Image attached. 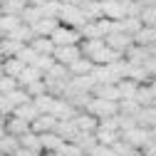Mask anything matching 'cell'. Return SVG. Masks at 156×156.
Wrapping results in <instances>:
<instances>
[{"label": "cell", "mask_w": 156, "mask_h": 156, "mask_svg": "<svg viewBox=\"0 0 156 156\" xmlns=\"http://www.w3.org/2000/svg\"><path fill=\"white\" fill-rule=\"evenodd\" d=\"M57 20H60V25L72 27V30H82V27L87 25V17H84L82 8H77V5H62Z\"/></svg>", "instance_id": "1"}, {"label": "cell", "mask_w": 156, "mask_h": 156, "mask_svg": "<svg viewBox=\"0 0 156 156\" xmlns=\"http://www.w3.org/2000/svg\"><path fill=\"white\" fill-rule=\"evenodd\" d=\"M87 114H92L94 119H107V116H116L119 114V102H107V99H97L92 97V102L84 109Z\"/></svg>", "instance_id": "2"}, {"label": "cell", "mask_w": 156, "mask_h": 156, "mask_svg": "<svg viewBox=\"0 0 156 156\" xmlns=\"http://www.w3.org/2000/svg\"><path fill=\"white\" fill-rule=\"evenodd\" d=\"M50 40L55 42V47H74V45L82 42V35H80V30H72V27L60 25V27L52 32Z\"/></svg>", "instance_id": "3"}, {"label": "cell", "mask_w": 156, "mask_h": 156, "mask_svg": "<svg viewBox=\"0 0 156 156\" xmlns=\"http://www.w3.org/2000/svg\"><path fill=\"white\" fill-rule=\"evenodd\" d=\"M119 136H122L131 149H136V151H144V146L151 141V134H149L146 129H141V126H134V129H129V131H124V134H119Z\"/></svg>", "instance_id": "4"}, {"label": "cell", "mask_w": 156, "mask_h": 156, "mask_svg": "<svg viewBox=\"0 0 156 156\" xmlns=\"http://www.w3.org/2000/svg\"><path fill=\"white\" fill-rule=\"evenodd\" d=\"M80 57H82L80 45H74V47H55V52H52V60H55L57 65H62V67L74 65Z\"/></svg>", "instance_id": "5"}, {"label": "cell", "mask_w": 156, "mask_h": 156, "mask_svg": "<svg viewBox=\"0 0 156 156\" xmlns=\"http://www.w3.org/2000/svg\"><path fill=\"white\" fill-rule=\"evenodd\" d=\"M104 45H107L109 50H114V52L124 55V52L134 45V37H129V35H124V32H109V35L104 37Z\"/></svg>", "instance_id": "6"}, {"label": "cell", "mask_w": 156, "mask_h": 156, "mask_svg": "<svg viewBox=\"0 0 156 156\" xmlns=\"http://www.w3.org/2000/svg\"><path fill=\"white\" fill-rule=\"evenodd\" d=\"M77 114H80V112H77V109H74V107H72L67 99H62V97H60V99H55V107H52V116H55L57 122H72Z\"/></svg>", "instance_id": "7"}, {"label": "cell", "mask_w": 156, "mask_h": 156, "mask_svg": "<svg viewBox=\"0 0 156 156\" xmlns=\"http://www.w3.org/2000/svg\"><path fill=\"white\" fill-rule=\"evenodd\" d=\"M72 124H74L77 131H82V134H94L97 126H99V119H94V116L87 114V112H80V114L72 119Z\"/></svg>", "instance_id": "8"}, {"label": "cell", "mask_w": 156, "mask_h": 156, "mask_svg": "<svg viewBox=\"0 0 156 156\" xmlns=\"http://www.w3.org/2000/svg\"><path fill=\"white\" fill-rule=\"evenodd\" d=\"M55 126H57V119H55L52 114H40V116H37V119L30 124V131L37 134V136H42V134L55 131Z\"/></svg>", "instance_id": "9"}, {"label": "cell", "mask_w": 156, "mask_h": 156, "mask_svg": "<svg viewBox=\"0 0 156 156\" xmlns=\"http://www.w3.org/2000/svg\"><path fill=\"white\" fill-rule=\"evenodd\" d=\"M124 60L131 65V67H144L149 62V50L146 47H139V45H131L126 52H124Z\"/></svg>", "instance_id": "10"}, {"label": "cell", "mask_w": 156, "mask_h": 156, "mask_svg": "<svg viewBox=\"0 0 156 156\" xmlns=\"http://www.w3.org/2000/svg\"><path fill=\"white\" fill-rule=\"evenodd\" d=\"M3 129H5L8 136H15V139H20V136H25V134L30 131V124L23 122V119H17V116H8L5 124H3Z\"/></svg>", "instance_id": "11"}, {"label": "cell", "mask_w": 156, "mask_h": 156, "mask_svg": "<svg viewBox=\"0 0 156 156\" xmlns=\"http://www.w3.org/2000/svg\"><path fill=\"white\" fill-rule=\"evenodd\" d=\"M60 27V20H55V17H42L37 25H32V35L35 37H52V32Z\"/></svg>", "instance_id": "12"}, {"label": "cell", "mask_w": 156, "mask_h": 156, "mask_svg": "<svg viewBox=\"0 0 156 156\" xmlns=\"http://www.w3.org/2000/svg\"><path fill=\"white\" fill-rule=\"evenodd\" d=\"M136 126H141L146 131L156 129V104L154 107H144L139 114H136Z\"/></svg>", "instance_id": "13"}, {"label": "cell", "mask_w": 156, "mask_h": 156, "mask_svg": "<svg viewBox=\"0 0 156 156\" xmlns=\"http://www.w3.org/2000/svg\"><path fill=\"white\" fill-rule=\"evenodd\" d=\"M40 144H42V154H60V149H62L65 141L55 131H50V134H42L40 136Z\"/></svg>", "instance_id": "14"}, {"label": "cell", "mask_w": 156, "mask_h": 156, "mask_svg": "<svg viewBox=\"0 0 156 156\" xmlns=\"http://www.w3.org/2000/svg\"><path fill=\"white\" fill-rule=\"evenodd\" d=\"M92 97H97V99H107V102H119V89H116V84H97Z\"/></svg>", "instance_id": "15"}, {"label": "cell", "mask_w": 156, "mask_h": 156, "mask_svg": "<svg viewBox=\"0 0 156 156\" xmlns=\"http://www.w3.org/2000/svg\"><path fill=\"white\" fill-rule=\"evenodd\" d=\"M45 82H60V84H67L72 77H69V69L67 67H62V65H52V69L50 72H45V77H42Z\"/></svg>", "instance_id": "16"}, {"label": "cell", "mask_w": 156, "mask_h": 156, "mask_svg": "<svg viewBox=\"0 0 156 156\" xmlns=\"http://www.w3.org/2000/svg\"><path fill=\"white\" fill-rule=\"evenodd\" d=\"M5 37H8V40H12V42H20V45H30L35 35H32V27H27V25H23V23H20L12 32H8Z\"/></svg>", "instance_id": "17"}, {"label": "cell", "mask_w": 156, "mask_h": 156, "mask_svg": "<svg viewBox=\"0 0 156 156\" xmlns=\"http://www.w3.org/2000/svg\"><path fill=\"white\" fill-rule=\"evenodd\" d=\"M30 47L35 50V55H45V57H52V52H55V42L50 37H32Z\"/></svg>", "instance_id": "18"}, {"label": "cell", "mask_w": 156, "mask_h": 156, "mask_svg": "<svg viewBox=\"0 0 156 156\" xmlns=\"http://www.w3.org/2000/svg\"><path fill=\"white\" fill-rule=\"evenodd\" d=\"M67 69H69V77H87V74H92L94 65H92V60H87V57H80V60H77L74 65H69Z\"/></svg>", "instance_id": "19"}, {"label": "cell", "mask_w": 156, "mask_h": 156, "mask_svg": "<svg viewBox=\"0 0 156 156\" xmlns=\"http://www.w3.org/2000/svg\"><path fill=\"white\" fill-rule=\"evenodd\" d=\"M20 146H23V149H27V151H32L35 156H42V144H40V136H37V134H32V131H27L25 136H20Z\"/></svg>", "instance_id": "20"}, {"label": "cell", "mask_w": 156, "mask_h": 156, "mask_svg": "<svg viewBox=\"0 0 156 156\" xmlns=\"http://www.w3.org/2000/svg\"><path fill=\"white\" fill-rule=\"evenodd\" d=\"M25 65L17 60V57H8V60H3V74L5 77H12V80H17V77L23 74Z\"/></svg>", "instance_id": "21"}, {"label": "cell", "mask_w": 156, "mask_h": 156, "mask_svg": "<svg viewBox=\"0 0 156 156\" xmlns=\"http://www.w3.org/2000/svg\"><path fill=\"white\" fill-rule=\"evenodd\" d=\"M40 20H42V10H40V8H35V5H27V8L20 12V23H23V25H27V27L37 25Z\"/></svg>", "instance_id": "22"}, {"label": "cell", "mask_w": 156, "mask_h": 156, "mask_svg": "<svg viewBox=\"0 0 156 156\" xmlns=\"http://www.w3.org/2000/svg\"><path fill=\"white\" fill-rule=\"evenodd\" d=\"M40 80H42V72H37L35 67H25V69H23V74L17 77L15 82H17V87H20V89H25L27 84H32V82H40Z\"/></svg>", "instance_id": "23"}, {"label": "cell", "mask_w": 156, "mask_h": 156, "mask_svg": "<svg viewBox=\"0 0 156 156\" xmlns=\"http://www.w3.org/2000/svg\"><path fill=\"white\" fill-rule=\"evenodd\" d=\"M12 116H17V119H23V122H27V124H32L37 116H40V112L35 109V104L30 102V104H23V107H17L15 112H12Z\"/></svg>", "instance_id": "24"}, {"label": "cell", "mask_w": 156, "mask_h": 156, "mask_svg": "<svg viewBox=\"0 0 156 156\" xmlns=\"http://www.w3.org/2000/svg\"><path fill=\"white\" fill-rule=\"evenodd\" d=\"M94 139H97V144H99V146H114L116 141H119L122 139V136L119 134H116V131H107V129H97L94 131Z\"/></svg>", "instance_id": "25"}, {"label": "cell", "mask_w": 156, "mask_h": 156, "mask_svg": "<svg viewBox=\"0 0 156 156\" xmlns=\"http://www.w3.org/2000/svg\"><path fill=\"white\" fill-rule=\"evenodd\" d=\"M55 134H57V136H60V139L67 144V141H74L77 129H74V124H72V122H57V126H55Z\"/></svg>", "instance_id": "26"}, {"label": "cell", "mask_w": 156, "mask_h": 156, "mask_svg": "<svg viewBox=\"0 0 156 156\" xmlns=\"http://www.w3.org/2000/svg\"><path fill=\"white\" fill-rule=\"evenodd\" d=\"M27 5H30V0H5L0 8H3V15H17V17H20V12Z\"/></svg>", "instance_id": "27"}, {"label": "cell", "mask_w": 156, "mask_h": 156, "mask_svg": "<svg viewBox=\"0 0 156 156\" xmlns=\"http://www.w3.org/2000/svg\"><path fill=\"white\" fill-rule=\"evenodd\" d=\"M17 149H20V139H15V136H8V134L0 139V154H3V156H15Z\"/></svg>", "instance_id": "28"}, {"label": "cell", "mask_w": 156, "mask_h": 156, "mask_svg": "<svg viewBox=\"0 0 156 156\" xmlns=\"http://www.w3.org/2000/svg\"><path fill=\"white\" fill-rule=\"evenodd\" d=\"M134 102L139 104L141 109H144V107H154V104H156V99H154V94H151L149 84H141V87H139V92H136V97H134Z\"/></svg>", "instance_id": "29"}, {"label": "cell", "mask_w": 156, "mask_h": 156, "mask_svg": "<svg viewBox=\"0 0 156 156\" xmlns=\"http://www.w3.org/2000/svg\"><path fill=\"white\" fill-rule=\"evenodd\" d=\"M116 89H119V97H122V99H134L136 92H139V84L131 82V80H122L119 84H116ZM122 99H119V102H122Z\"/></svg>", "instance_id": "30"}, {"label": "cell", "mask_w": 156, "mask_h": 156, "mask_svg": "<svg viewBox=\"0 0 156 156\" xmlns=\"http://www.w3.org/2000/svg\"><path fill=\"white\" fill-rule=\"evenodd\" d=\"M72 144H77L84 154H89V151L97 146V139H94V134H82V131H77V136H74Z\"/></svg>", "instance_id": "31"}, {"label": "cell", "mask_w": 156, "mask_h": 156, "mask_svg": "<svg viewBox=\"0 0 156 156\" xmlns=\"http://www.w3.org/2000/svg\"><path fill=\"white\" fill-rule=\"evenodd\" d=\"M32 104H35V109L40 112V114H52V107H55V97H50V94L35 97V99H32Z\"/></svg>", "instance_id": "32"}, {"label": "cell", "mask_w": 156, "mask_h": 156, "mask_svg": "<svg viewBox=\"0 0 156 156\" xmlns=\"http://www.w3.org/2000/svg\"><path fill=\"white\" fill-rule=\"evenodd\" d=\"M17 25H20V17H17V15H3V17H0V35H8V32H12Z\"/></svg>", "instance_id": "33"}, {"label": "cell", "mask_w": 156, "mask_h": 156, "mask_svg": "<svg viewBox=\"0 0 156 156\" xmlns=\"http://www.w3.org/2000/svg\"><path fill=\"white\" fill-rule=\"evenodd\" d=\"M5 97L12 102V107H15V109H17V107H23V104H30V102H32L30 97H27V92H25V89H20V87L12 89V92H10V94H5Z\"/></svg>", "instance_id": "34"}, {"label": "cell", "mask_w": 156, "mask_h": 156, "mask_svg": "<svg viewBox=\"0 0 156 156\" xmlns=\"http://www.w3.org/2000/svg\"><path fill=\"white\" fill-rule=\"evenodd\" d=\"M139 112H141V107L136 104L134 99H122L119 102V114L122 116H134V119H136V114H139Z\"/></svg>", "instance_id": "35"}, {"label": "cell", "mask_w": 156, "mask_h": 156, "mask_svg": "<svg viewBox=\"0 0 156 156\" xmlns=\"http://www.w3.org/2000/svg\"><path fill=\"white\" fill-rule=\"evenodd\" d=\"M52 65H55V60L52 57H45V55H37V60L30 65V67H35L37 72H42V77H45V72H50L52 69Z\"/></svg>", "instance_id": "36"}, {"label": "cell", "mask_w": 156, "mask_h": 156, "mask_svg": "<svg viewBox=\"0 0 156 156\" xmlns=\"http://www.w3.org/2000/svg\"><path fill=\"white\" fill-rule=\"evenodd\" d=\"M40 10H42V17H55L57 20V15H60V10H62V3L60 0H50V3H45Z\"/></svg>", "instance_id": "37"}, {"label": "cell", "mask_w": 156, "mask_h": 156, "mask_svg": "<svg viewBox=\"0 0 156 156\" xmlns=\"http://www.w3.org/2000/svg\"><path fill=\"white\" fill-rule=\"evenodd\" d=\"M15 57H17V60H20V62H23L25 67H30V65H32V62L37 60V55H35V50H32L30 45H25V47H23L20 52H17V55H15Z\"/></svg>", "instance_id": "38"}, {"label": "cell", "mask_w": 156, "mask_h": 156, "mask_svg": "<svg viewBox=\"0 0 156 156\" xmlns=\"http://www.w3.org/2000/svg\"><path fill=\"white\" fill-rule=\"evenodd\" d=\"M25 92H27V97H30V99H35V97H42V94H47V89H45V80L27 84V87H25Z\"/></svg>", "instance_id": "39"}, {"label": "cell", "mask_w": 156, "mask_h": 156, "mask_svg": "<svg viewBox=\"0 0 156 156\" xmlns=\"http://www.w3.org/2000/svg\"><path fill=\"white\" fill-rule=\"evenodd\" d=\"M112 151H114V156H134V154H136V149H131L124 139H119V141H116V144L112 146Z\"/></svg>", "instance_id": "40"}, {"label": "cell", "mask_w": 156, "mask_h": 156, "mask_svg": "<svg viewBox=\"0 0 156 156\" xmlns=\"http://www.w3.org/2000/svg\"><path fill=\"white\" fill-rule=\"evenodd\" d=\"M60 156H87L77 144H72V141H67V144H62V149H60Z\"/></svg>", "instance_id": "41"}, {"label": "cell", "mask_w": 156, "mask_h": 156, "mask_svg": "<svg viewBox=\"0 0 156 156\" xmlns=\"http://www.w3.org/2000/svg\"><path fill=\"white\" fill-rule=\"evenodd\" d=\"M12 89H17V82L12 80V77H0V97L10 94Z\"/></svg>", "instance_id": "42"}, {"label": "cell", "mask_w": 156, "mask_h": 156, "mask_svg": "<svg viewBox=\"0 0 156 156\" xmlns=\"http://www.w3.org/2000/svg\"><path fill=\"white\" fill-rule=\"evenodd\" d=\"M97 129H107V131H116V134H119V119H116V116L99 119V126H97Z\"/></svg>", "instance_id": "43"}, {"label": "cell", "mask_w": 156, "mask_h": 156, "mask_svg": "<svg viewBox=\"0 0 156 156\" xmlns=\"http://www.w3.org/2000/svg\"><path fill=\"white\" fill-rule=\"evenodd\" d=\"M87 156H114V151H112L109 146H99V144H97V146H94Z\"/></svg>", "instance_id": "44"}, {"label": "cell", "mask_w": 156, "mask_h": 156, "mask_svg": "<svg viewBox=\"0 0 156 156\" xmlns=\"http://www.w3.org/2000/svg\"><path fill=\"white\" fill-rule=\"evenodd\" d=\"M60 3H62V5H77V8H80L84 0H60Z\"/></svg>", "instance_id": "45"}, {"label": "cell", "mask_w": 156, "mask_h": 156, "mask_svg": "<svg viewBox=\"0 0 156 156\" xmlns=\"http://www.w3.org/2000/svg\"><path fill=\"white\" fill-rule=\"evenodd\" d=\"M15 156H35V154H32V151H27V149H23V146H20V149H17V154H15Z\"/></svg>", "instance_id": "46"}, {"label": "cell", "mask_w": 156, "mask_h": 156, "mask_svg": "<svg viewBox=\"0 0 156 156\" xmlns=\"http://www.w3.org/2000/svg\"><path fill=\"white\" fill-rule=\"evenodd\" d=\"M149 89H151V94H154V99H156V80H151V82H149Z\"/></svg>", "instance_id": "47"}, {"label": "cell", "mask_w": 156, "mask_h": 156, "mask_svg": "<svg viewBox=\"0 0 156 156\" xmlns=\"http://www.w3.org/2000/svg\"><path fill=\"white\" fill-rule=\"evenodd\" d=\"M3 136H5V129H3V126H0V139H3Z\"/></svg>", "instance_id": "48"}, {"label": "cell", "mask_w": 156, "mask_h": 156, "mask_svg": "<svg viewBox=\"0 0 156 156\" xmlns=\"http://www.w3.org/2000/svg\"><path fill=\"white\" fill-rule=\"evenodd\" d=\"M102 3H119V0H102Z\"/></svg>", "instance_id": "49"}, {"label": "cell", "mask_w": 156, "mask_h": 156, "mask_svg": "<svg viewBox=\"0 0 156 156\" xmlns=\"http://www.w3.org/2000/svg\"><path fill=\"white\" fill-rule=\"evenodd\" d=\"M0 77H5V74H3V62H0Z\"/></svg>", "instance_id": "50"}, {"label": "cell", "mask_w": 156, "mask_h": 156, "mask_svg": "<svg viewBox=\"0 0 156 156\" xmlns=\"http://www.w3.org/2000/svg\"><path fill=\"white\" fill-rule=\"evenodd\" d=\"M134 156H144V154H141V151H136V154H134Z\"/></svg>", "instance_id": "51"}, {"label": "cell", "mask_w": 156, "mask_h": 156, "mask_svg": "<svg viewBox=\"0 0 156 156\" xmlns=\"http://www.w3.org/2000/svg\"><path fill=\"white\" fill-rule=\"evenodd\" d=\"M134 3H144V0H134Z\"/></svg>", "instance_id": "52"}, {"label": "cell", "mask_w": 156, "mask_h": 156, "mask_svg": "<svg viewBox=\"0 0 156 156\" xmlns=\"http://www.w3.org/2000/svg\"><path fill=\"white\" fill-rule=\"evenodd\" d=\"M0 17H3V8H0Z\"/></svg>", "instance_id": "53"}, {"label": "cell", "mask_w": 156, "mask_h": 156, "mask_svg": "<svg viewBox=\"0 0 156 156\" xmlns=\"http://www.w3.org/2000/svg\"><path fill=\"white\" fill-rule=\"evenodd\" d=\"M0 62H3V55H0Z\"/></svg>", "instance_id": "54"}, {"label": "cell", "mask_w": 156, "mask_h": 156, "mask_svg": "<svg viewBox=\"0 0 156 156\" xmlns=\"http://www.w3.org/2000/svg\"><path fill=\"white\" fill-rule=\"evenodd\" d=\"M3 3H5V0H0V5H3Z\"/></svg>", "instance_id": "55"}, {"label": "cell", "mask_w": 156, "mask_h": 156, "mask_svg": "<svg viewBox=\"0 0 156 156\" xmlns=\"http://www.w3.org/2000/svg\"><path fill=\"white\" fill-rule=\"evenodd\" d=\"M0 40H3V35H0Z\"/></svg>", "instance_id": "56"}]
</instances>
